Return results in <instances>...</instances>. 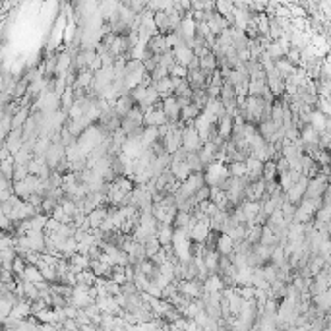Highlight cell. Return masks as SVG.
<instances>
[{
  "mask_svg": "<svg viewBox=\"0 0 331 331\" xmlns=\"http://www.w3.org/2000/svg\"><path fill=\"white\" fill-rule=\"evenodd\" d=\"M163 142V153L175 155L182 147V126H171V130L165 134V138H161Z\"/></svg>",
  "mask_w": 331,
  "mask_h": 331,
  "instance_id": "3",
  "label": "cell"
},
{
  "mask_svg": "<svg viewBox=\"0 0 331 331\" xmlns=\"http://www.w3.org/2000/svg\"><path fill=\"white\" fill-rule=\"evenodd\" d=\"M209 201H211L219 211H227V207H229L227 194H225L221 188H209Z\"/></svg>",
  "mask_w": 331,
  "mask_h": 331,
  "instance_id": "18",
  "label": "cell"
},
{
  "mask_svg": "<svg viewBox=\"0 0 331 331\" xmlns=\"http://www.w3.org/2000/svg\"><path fill=\"white\" fill-rule=\"evenodd\" d=\"M169 331H184V330H178V328H175V326L171 324V326H169Z\"/></svg>",
  "mask_w": 331,
  "mask_h": 331,
  "instance_id": "36",
  "label": "cell"
},
{
  "mask_svg": "<svg viewBox=\"0 0 331 331\" xmlns=\"http://www.w3.org/2000/svg\"><path fill=\"white\" fill-rule=\"evenodd\" d=\"M244 165H246V180H248V182H256V180L262 178L264 163H260V161L254 159V157H248V159L244 161Z\"/></svg>",
  "mask_w": 331,
  "mask_h": 331,
  "instance_id": "12",
  "label": "cell"
},
{
  "mask_svg": "<svg viewBox=\"0 0 331 331\" xmlns=\"http://www.w3.org/2000/svg\"><path fill=\"white\" fill-rule=\"evenodd\" d=\"M107 215H109V209H107L105 205L95 207L93 211H89L88 215H86L88 227L89 229H101V225H103V221L107 219Z\"/></svg>",
  "mask_w": 331,
  "mask_h": 331,
  "instance_id": "13",
  "label": "cell"
},
{
  "mask_svg": "<svg viewBox=\"0 0 331 331\" xmlns=\"http://www.w3.org/2000/svg\"><path fill=\"white\" fill-rule=\"evenodd\" d=\"M227 178H229L227 165L217 163V161L209 163V165L205 167V171H203V182H205V186H209V188H221Z\"/></svg>",
  "mask_w": 331,
  "mask_h": 331,
  "instance_id": "1",
  "label": "cell"
},
{
  "mask_svg": "<svg viewBox=\"0 0 331 331\" xmlns=\"http://www.w3.org/2000/svg\"><path fill=\"white\" fill-rule=\"evenodd\" d=\"M0 173H2V177L6 180L12 182V177H14V157H8V159L0 161Z\"/></svg>",
  "mask_w": 331,
  "mask_h": 331,
  "instance_id": "28",
  "label": "cell"
},
{
  "mask_svg": "<svg viewBox=\"0 0 331 331\" xmlns=\"http://www.w3.org/2000/svg\"><path fill=\"white\" fill-rule=\"evenodd\" d=\"M314 304L318 306V310L326 312V310L330 308V304H331V292H330V290H326V292H322V294L314 296Z\"/></svg>",
  "mask_w": 331,
  "mask_h": 331,
  "instance_id": "30",
  "label": "cell"
},
{
  "mask_svg": "<svg viewBox=\"0 0 331 331\" xmlns=\"http://www.w3.org/2000/svg\"><path fill=\"white\" fill-rule=\"evenodd\" d=\"M229 177L233 178H246V165L244 163H229L227 165Z\"/></svg>",
  "mask_w": 331,
  "mask_h": 331,
  "instance_id": "29",
  "label": "cell"
},
{
  "mask_svg": "<svg viewBox=\"0 0 331 331\" xmlns=\"http://www.w3.org/2000/svg\"><path fill=\"white\" fill-rule=\"evenodd\" d=\"M308 124L318 134L330 132V118H328V116H324L320 110H316V109H312V112H310Z\"/></svg>",
  "mask_w": 331,
  "mask_h": 331,
  "instance_id": "11",
  "label": "cell"
},
{
  "mask_svg": "<svg viewBox=\"0 0 331 331\" xmlns=\"http://www.w3.org/2000/svg\"><path fill=\"white\" fill-rule=\"evenodd\" d=\"M275 72H277V74L281 76V80L285 82V80H288V78L296 72V68L292 66L287 58H281V60H277V62H275Z\"/></svg>",
  "mask_w": 331,
  "mask_h": 331,
  "instance_id": "24",
  "label": "cell"
},
{
  "mask_svg": "<svg viewBox=\"0 0 331 331\" xmlns=\"http://www.w3.org/2000/svg\"><path fill=\"white\" fill-rule=\"evenodd\" d=\"M262 273H264V277H265V281L271 285L273 281H277V267L275 265H264L262 267Z\"/></svg>",
  "mask_w": 331,
  "mask_h": 331,
  "instance_id": "32",
  "label": "cell"
},
{
  "mask_svg": "<svg viewBox=\"0 0 331 331\" xmlns=\"http://www.w3.org/2000/svg\"><path fill=\"white\" fill-rule=\"evenodd\" d=\"M171 52H173L175 64H180V66H184V68H188V64H190V62H192V58H194L192 48H188L184 43H180L178 47H175Z\"/></svg>",
  "mask_w": 331,
  "mask_h": 331,
  "instance_id": "10",
  "label": "cell"
},
{
  "mask_svg": "<svg viewBox=\"0 0 331 331\" xmlns=\"http://www.w3.org/2000/svg\"><path fill=\"white\" fill-rule=\"evenodd\" d=\"M91 80H93V74H91L89 70L78 72V74H76V78H74V86H72V88L78 89V91L89 89V86H91Z\"/></svg>",
  "mask_w": 331,
  "mask_h": 331,
  "instance_id": "22",
  "label": "cell"
},
{
  "mask_svg": "<svg viewBox=\"0 0 331 331\" xmlns=\"http://www.w3.org/2000/svg\"><path fill=\"white\" fill-rule=\"evenodd\" d=\"M25 265H27L25 264V260L18 256V258L12 262V275H14V277H20V275L23 273V269H25Z\"/></svg>",
  "mask_w": 331,
  "mask_h": 331,
  "instance_id": "33",
  "label": "cell"
},
{
  "mask_svg": "<svg viewBox=\"0 0 331 331\" xmlns=\"http://www.w3.org/2000/svg\"><path fill=\"white\" fill-rule=\"evenodd\" d=\"M22 145H23L22 130H10V134H8L6 140H4V149L14 157V155L22 149Z\"/></svg>",
  "mask_w": 331,
  "mask_h": 331,
  "instance_id": "8",
  "label": "cell"
},
{
  "mask_svg": "<svg viewBox=\"0 0 331 331\" xmlns=\"http://www.w3.org/2000/svg\"><path fill=\"white\" fill-rule=\"evenodd\" d=\"M213 246H215V252H217L219 256H225V258H229V256L233 254L235 242H233V240H231V238H229L227 235H223V233H221L219 236L215 238V244H213Z\"/></svg>",
  "mask_w": 331,
  "mask_h": 331,
  "instance_id": "17",
  "label": "cell"
},
{
  "mask_svg": "<svg viewBox=\"0 0 331 331\" xmlns=\"http://www.w3.org/2000/svg\"><path fill=\"white\" fill-rule=\"evenodd\" d=\"M167 124V116L163 112V107L157 103L155 107H149V109L143 110V126L145 128H159Z\"/></svg>",
  "mask_w": 331,
  "mask_h": 331,
  "instance_id": "4",
  "label": "cell"
},
{
  "mask_svg": "<svg viewBox=\"0 0 331 331\" xmlns=\"http://www.w3.org/2000/svg\"><path fill=\"white\" fill-rule=\"evenodd\" d=\"M134 328H136V331H153L159 328V322H155V320H151V322H140Z\"/></svg>",
  "mask_w": 331,
  "mask_h": 331,
  "instance_id": "35",
  "label": "cell"
},
{
  "mask_svg": "<svg viewBox=\"0 0 331 331\" xmlns=\"http://www.w3.org/2000/svg\"><path fill=\"white\" fill-rule=\"evenodd\" d=\"M68 262H70V269L74 271V273H80V271H88L89 269V258L88 256H80V254H74L72 258H68Z\"/></svg>",
  "mask_w": 331,
  "mask_h": 331,
  "instance_id": "21",
  "label": "cell"
},
{
  "mask_svg": "<svg viewBox=\"0 0 331 331\" xmlns=\"http://www.w3.org/2000/svg\"><path fill=\"white\" fill-rule=\"evenodd\" d=\"M217 145L213 143V142H207V143H203L201 145V149L198 151V159H199V163H201V167L205 169L209 163H213L215 161V153H217Z\"/></svg>",
  "mask_w": 331,
  "mask_h": 331,
  "instance_id": "14",
  "label": "cell"
},
{
  "mask_svg": "<svg viewBox=\"0 0 331 331\" xmlns=\"http://www.w3.org/2000/svg\"><path fill=\"white\" fill-rule=\"evenodd\" d=\"M203 265L207 269V273H213L219 269V254L215 250H207L205 248V254H203Z\"/></svg>",
  "mask_w": 331,
  "mask_h": 331,
  "instance_id": "23",
  "label": "cell"
},
{
  "mask_svg": "<svg viewBox=\"0 0 331 331\" xmlns=\"http://www.w3.org/2000/svg\"><path fill=\"white\" fill-rule=\"evenodd\" d=\"M188 233H190V240H192L194 244H203L207 238H209V235H211L209 219L196 221V223L188 229Z\"/></svg>",
  "mask_w": 331,
  "mask_h": 331,
  "instance_id": "5",
  "label": "cell"
},
{
  "mask_svg": "<svg viewBox=\"0 0 331 331\" xmlns=\"http://www.w3.org/2000/svg\"><path fill=\"white\" fill-rule=\"evenodd\" d=\"M29 177L27 173V165H20V163H14V177H12V182H20L23 178Z\"/></svg>",
  "mask_w": 331,
  "mask_h": 331,
  "instance_id": "31",
  "label": "cell"
},
{
  "mask_svg": "<svg viewBox=\"0 0 331 331\" xmlns=\"http://www.w3.org/2000/svg\"><path fill=\"white\" fill-rule=\"evenodd\" d=\"M217 122H219L217 136H219L221 140H225V138H231V134H233V118H231L229 114H223Z\"/></svg>",
  "mask_w": 331,
  "mask_h": 331,
  "instance_id": "25",
  "label": "cell"
},
{
  "mask_svg": "<svg viewBox=\"0 0 331 331\" xmlns=\"http://www.w3.org/2000/svg\"><path fill=\"white\" fill-rule=\"evenodd\" d=\"M285 58H287L294 68H298V64H300V50H296V48H288V52L285 54Z\"/></svg>",
  "mask_w": 331,
  "mask_h": 331,
  "instance_id": "34",
  "label": "cell"
},
{
  "mask_svg": "<svg viewBox=\"0 0 331 331\" xmlns=\"http://www.w3.org/2000/svg\"><path fill=\"white\" fill-rule=\"evenodd\" d=\"M182 126V124H180ZM201 140H199L198 132L194 130V122L192 124H186L182 126V149L186 153H198L201 149Z\"/></svg>",
  "mask_w": 331,
  "mask_h": 331,
  "instance_id": "2",
  "label": "cell"
},
{
  "mask_svg": "<svg viewBox=\"0 0 331 331\" xmlns=\"http://www.w3.org/2000/svg\"><path fill=\"white\" fill-rule=\"evenodd\" d=\"M161 107H163V112H165V116H167V122H171V124L178 122V116H180V107H178L175 95H173V97H167V99H163V101H161Z\"/></svg>",
  "mask_w": 331,
  "mask_h": 331,
  "instance_id": "9",
  "label": "cell"
},
{
  "mask_svg": "<svg viewBox=\"0 0 331 331\" xmlns=\"http://www.w3.org/2000/svg\"><path fill=\"white\" fill-rule=\"evenodd\" d=\"M20 279L23 281H27V283H31V285H39V283H43V275L39 273V269L35 267V265H25V269H23V273L20 275Z\"/></svg>",
  "mask_w": 331,
  "mask_h": 331,
  "instance_id": "20",
  "label": "cell"
},
{
  "mask_svg": "<svg viewBox=\"0 0 331 331\" xmlns=\"http://www.w3.org/2000/svg\"><path fill=\"white\" fill-rule=\"evenodd\" d=\"M134 109V101L130 95H122V97H118L116 99V103H114V107H112V112L116 114V118H124L130 110Z\"/></svg>",
  "mask_w": 331,
  "mask_h": 331,
  "instance_id": "15",
  "label": "cell"
},
{
  "mask_svg": "<svg viewBox=\"0 0 331 331\" xmlns=\"http://www.w3.org/2000/svg\"><path fill=\"white\" fill-rule=\"evenodd\" d=\"M110 281H112L114 285H118V287H122V285H126V283H128V281H126V275H124V267H122V265H114V267H112Z\"/></svg>",
  "mask_w": 331,
  "mask_h": 331,
  "instance_id": "27",
  "label": "cell"
},
{
  "mask_svg": "<svg viewBox=\"0 0 331 331\" xmlns=\"http://www.w3.org/2000/svg\"><path fill=\"white\" fill-rule=\"evenodd\" d=\"M306 186H308V178L302 175V177L290 186V190H288L287 194H285V201L292 203V205L300 203V201L304 199V194H306Z\"/></svg>",
  "mask_w": 331,
  "mask_h": 331,
  "instance_id": "6",
  "label": "cell"
},
{
  "mask_svg": "<svg viewBox=\"0 0 331 331\" xmlns=\"http://www.w3.org/2000/svg\"><path fill=\"white\" fill-rule=\"evenodd\" d=\"M31 116V110L29 107H20V110L12 116V130H22L23 124H25V120Z\"/></svg>",
  "mask_w": 331,
  "mask_h": 331,
  "instance_id": "26",
  "label": "cell"
},
{
  "mask_svg": "<svg viewBox=\"0 0 331 331\" xmlns=\"http://www.w3.org/2000/svg\"><path fill=\"white\" fill-rule=\"evenodd\" d=\"M178 288V292L184 296V298H198L201 294V287H199L198 281H186V279H180L175 283Z\"/></svg>",
  "mask_w": 331,
  "mask_h": 331,
  "instance_id": "7",
  "label": "cell"
},
{
  "mask_svg": "<svg viewBox=\"0 0 331 331\" xmlns=\"http://www.w3.org/2000/svg\"><path fill=\"white\" fill-rule=\"evenodd\" d=\"M223 288H225V283H223L221 277H217V275H209V277H205V281H203V290H205V294L223 292Z\"/></svg>",
  "mask_w": 331,
  "mask_h": 331,
  "instance_id": "19",
  "label": "cell"
},
{
  "mask_svg": "<svg viewBox=\"0 0 331 331\" xmlns=\"http://www.w3.org/2000/svg\"><path fill=\"white\" fill-rule=\"evenodd\" d=\"M173 231H175V227H173V225L157 223V235H155V238H157V242L161 244V248L171 246V240H173Z\"/></svg>",
  "mask_w": 331,
  "mask_h": 331,
  "instance_id": "16",
  "label": "cell"
}]
</instances>
